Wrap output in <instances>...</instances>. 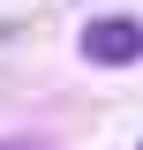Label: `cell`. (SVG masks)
Wrapping results in <instances>:
<instances>
[{
	"mask_svg": "<svg viewBox=\"0 0 143 150\" xmlns=\"http://www.w3.org/2000/svg\"><path fill=\"white\" fill-rule=\"evenodd\" d=\"M83 60L90 68H136L143 60V23L136 15H90L83 23Z\"/></svg>",
	"mask_w": 143,
	"mask_h": 150,
	"instance_id": "cell-1",
	"label": "cell"
}]
</instances>
